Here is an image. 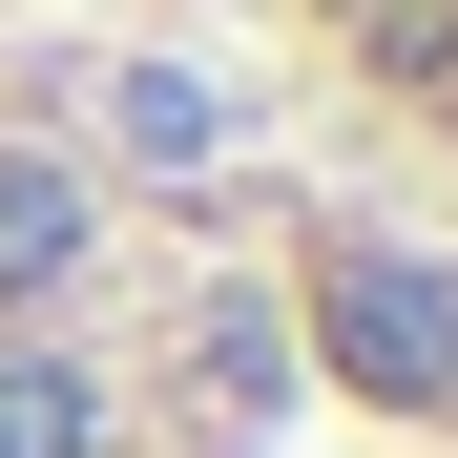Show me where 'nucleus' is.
<instances>
[{"label":"nucleus","instance_id":"7ed1b4c3","mask_svg":"<svg viewBox=\"0 0 458 458\" xmlns=\"http://www.w3.org/2000/svg\"><path fill=\"white\" fill-rule=\"evenodd\" d=\"M105 146H125V167H167V188H188V167H229V105L188 84V63H105Z\"/></svg>","mask_w":458,"mask_h":458},{"label":"nucleus","instance_id":"39448f33","mask_svg":"<svg viewBox=\"0 0 458 458\" xmlns=\"http://www.w3.org/2000/svg\"><path fill=\"white\" fill-rule=\"evenodd\" d=\"M188 375H208V396H229V417H292V334L250 313V292H229V313L188 334Z\"/></svg>","mask_w":458,"mask_h":458},{"label":"nucleus","instance_id":"f03ea898","mask_svg":"<svg viewBox=\"0 0 458 458\" xmlns=\"http://www.w3.org/2000/svg\"><path fill=\"white\" fill-rule=\"evenodd\" d=\"M84 250H105L84 167H0V313H63V292H84Z\"/></svg>","mask_w":458,"mask_h":458},{"label":"nucleus","instance_id":"f257e3e1","mask_svg":"<svg viewBox=\"0 0 458 458\" xmlns=\"http://www.w3.org/2000/svg\"><path fill=\"white\" fill-rule=\"evenodd\" d=\"M313 334H334V375H354V396H396V417H458V271H417V250H334Z\"/></svg>","mask_w":458,"mask_h":458},{"label":"nucleus","instance_id":"20e7f679","mask_svg":"<svg viewBox=\"0 0 458 458\" xmlns=\"http://www.w3.org/2000/svg\"><path fill=\"white\" fill-rule=\"evenodd\" d=\"M0 458H105V375L21 334V354H0Z\"/></svg>","mask_w":458,"mask_h":458}]
</instances>
